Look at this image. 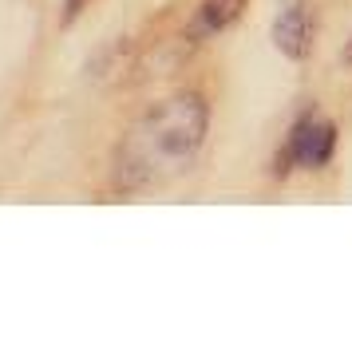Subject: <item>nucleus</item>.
<instances>
[{
	"label": "nucleus",
	"mask_w": 352,
	"mask_h": 340,
	"mask_svg": "<svg viewBox=\"0 0 352 340\" xmlns=\"http://www.w3.org/2000/svg\"><path fill=\"white\" fill-rule=\"evenodd\" d=\"M285 150L293 155V162L301 170H320L329 166L336 155V123L320 119V115H301L293 131H289V143Z\"/></svg>",
	"instance_id": "f03ea898"
},
{
	"label": "nucleus",
	"mask_w": 352,
	"mask_h": 340,
	"mask_svg": "<svg viewBox=\"0 0 352 340\" xmlns=\"http://www.w3.org/2000/svg\"><path fill=\"white\" fill-rule=\"evenodd\" d=\"M210 131V107L198 91H178L146 107L115 146L111 174L123 194L155 190L186 174Z\"/></svg>",
	"instance_id": "f257e3e1"
},
{
	"label": "nucleus",
	"mask_w": 352,
	"mask_h": 340,
	"mask_svg": "<svg viewBox=\"0 0 352 340\" xmlns=\"http://www.w3.org/2000/svg\"><path fill=\"white\" fill-rule=\"evenodd\" d=\"M313 12H309V4L305 0H293L285 12L277 16V24H273V44H277V52L285 56V60H293V64H301L305 56L313 52Z\"/></svg>",
	"instance_id": "7ed1b4c3"
},
{
	"label": "nucleus",
	"mask_w": 352,
	"mask_h": 340,
	"mask_svg": "<svg viewBox=\"0 0 352 340\" xmlns=\"http://www.w3.org/2000/svg\"><path fill=\"white\" fill-rule=\"evenodd\" d=\"M344 64H352V48H349V52H344Z\"/></svg>",
	"instance_id": "423d86ee"
},
{
	"label": "nucleus",
	"mask_w": 352,
	"mask_h": 340,
	"mask_svg": "<svg viewBox=\"0 0 352 340\" xmlns=\"http://www.w3.org/2000/svg\"><path fill=\"white\" fill-rule=\"evenodd\" d=\"M241 8H245V0H202V8L194 12L190 36L194 40H206V36L226 32V28L241 16Z\"/></svg>",
	"instance_id": "20e7f679"
},
{
	"label": "nucleus",
	"mask_w": 352,
	"mask_h": 340,
	"mask_svg": "<svg viewBox=\"0 0 352 340\" xmlns=\"http://www.w3.org/2000/svg\"><path fill=\"white\" fill-rule=\"evenodd\" d=\"M87 4H91V0H64V24H72V20L80 16Z\"/></svg>",
	"instance_id": "39448f33"
}]
</instances>
